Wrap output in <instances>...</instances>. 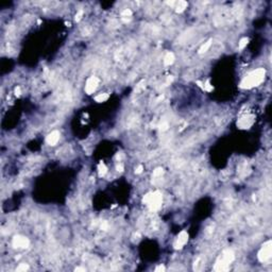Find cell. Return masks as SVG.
<instances>
[{
	"mask_svg": "<svg viewBox=\"0 0 272 272\" xmlns=\"http://www.w3.org/2000/svg\"><path fill=\"white\" fill-rule=\"evenodd\" d=\"M265 76H266V70L265 69L263 68L255 69V70L251 71L250 73H248L241 80L239 86H240V88L244 89H250L252 88V87H256V86L261 85L264 82Z\"/></svg>",
	"mask_w": 272,
	"mask_h": 272,
	"instance_id": "1",
	"label": "cell"
},
{
	"mask_svg": "<svg viewBox=\"0 0 272 272\" xmlns=\"http://www.w3.org/2000/svg\"><path fill=\"white\" fill-rule=\"evenodd\" d=\"M235 258L234 252L232 250L226 249L224 250L222 254L218 257V259L216 261L215 266H214V270L217 272H221V271H227L230 269V266L231 264L233 263Z\"/></svg>",
	"mask_w": 272,
	"mask_h": 272,
	"instance_id": "2",
	"label": "cell"
},
{
	"mask_svg": "<svg viewBox=\"0 0 272 272\" xmlns=\"http://www.w3.org/2000/svg\"><path fill=\"white\" fill-rule=\"evenodd\" d=\"M143 203L149 207L150 211L152 212H156L162 207L163 203V196L160 191H153L147 194L143 197Z\"/></svg>",
	"mask_w": 272,
	"mask_h": 272,
	"instance_id": "3",
	"label": "cell"
},
{
	"mask_svg": "<svg viewBox=\"0 0 272 272\" xmlns=\"http://www.w3.org/2000/svg\"><path fill=\"white\" fill-rule=\"evenodd\" d=\"M271 255H272V241L268 240L263 244L261 249L258 252L257 257L259 259V261L265 263V261H269L270 258H271Z\"/></svg>",
	"mask_w": 272,
	"mask_h": 272,
	"instance_id": "4",
	"label": "cell"
},
{
	"mask_svg": "<svg viewBox=\"0 0 272 272\" xmlns=\"http://www.w3.org/2000/svg\"><path fill=\"white\" fill-rule=\"evenodd\" d=\"M29 244H30V241L28 238L25 236H20V235L15 236L12 240V246L14 247L15 249H26L29 247Z\"/></svg>",
	"mask_w": 272,
	"mask_h": 272,
	"instance_id": "5",
	"label": "cell"
},
{
	"mask_svg": "<svg viewBox=\"0 0 272 272\" xmlns=\"http://www.w3.org/2000/svg\"><path fill=\"white\" fill-rule=\"evenodd\" d=\"M187 241H188V234H187L186 231H182V232L178 235V237L175 239L173 247H175V250H180L187 244Z\"/></svg>",
	"mask_w": 272,
	"mask_h": 272,
	"instance_id": "6",
	"label": "cell"
},
{
	"mask_svg": "<svg viewBox=\"0 0 272 272\" xmlns=\"http://www.w3.org/2000/svg\"><path fill=\"white\" fill-rule=\"evenodd\" d=\"M98 84H99V80H98V78H96V77L88 78L87 81H86V85H85L86 94H88V95L93 94V93L97 89Z\"/></svg>",
	"mask_w": 272,
	"mask_h": 272,
	"instance_id": "7",
	"label": "cell"
},
{
	"mask_svg": "<svg viewBox=\"0 0 272 272\" xmlns=\"http://www.w3.org/2000/svg\"><path fill=\"white\" fill-rule=\"evenodd\" d=\"M59 141H60V132L59 131H52L46 137L47 143L50 146H55L59 143Z\"/></svg>",
	"mask_w": 272,
	"mask_h": 272,
	"instance_id": "8",
	"label": "cell"
},
{
	"mask_svg": "<svg viewBox=\"0 0 272 272\" xmlns=\"http://www.w3.org/2000/svg\"><path fill=\"white\" fill-rule=\"evenodd\" d=\"M175 62V54L172 52H167L165 57H164V64L166 66H170Z\"/></svg>",
	"mask_w": 272,
	"mask_h": 272,
	"instance_id": "9",
	"label": "cell"
},
{
	"mask_svg": "<svg viewBox=\"0 0 272 272\" xmlns=\"http://www.w3.org/2000/svg\"><path fill=\"white\" fill-rule=\"evenodd\" d=\"M175 11L178 13H182L184 10L186 9L187 6V2L186 1H179V2H175Z\"/></svg>",
	"mask_w": 272,
	"mask_h": 272,
	"instance_id": "10",
	"label": "cell"
},
{
	"mask_svg": "<svg viewBox=\"0 0 272 272\" xmlns=\"http://www.w3.org/2000/svg\"><path fill=\"white\" fill-rule=\"evenodd\" d=\"M109 97H110V95L107 94V93H101V94L97 95V96L95 97V100L97 101V102H99V103H101V102H104V101L107 100Z\"/></svg>",
	"mask_w": 272,
	"mask_h": 272,
	"instance_id": "11",
	"label": "cell"
},
{
	"mask_svg": "<svg viewBox=\"0 0 272 272\" xmlns=\"http://www.w3.org/2000/svg\"><path fill=\"white\" fill-rule=\"evenodd\" d=\"M107 172V167L105 166V164L101 162L99 165H98V173H99V177H104Z\"/></svg>",
	"mask_w": 272,
	"mask_h": 272,
	"instance_id": "12",
	"label": "cell"
},
{
	"mask_svg": "<svg viewBox=\"0 0 272 272\" xmlns=\"http://www.w3.org/2000/svg\"><path fill=\"white\" fill-rule=\"evenodd\" d=\"M212 40H208L206 42V43H204V45H202V47L200 48V50H199V53L200 54H203V53H205V52L208 50L209 48H211V46H212Z\"/></svg>",
	"mask_w": 272,
	"mask_h": 272,
	"instance_id": "13",
	"label": "cell"
},
{
	"mask_svg": "<svg viewBox=\"0 0 272 272\" xmlns=\"http://www.w3.org/2000/svg\"><path fill=\"white\" fill-rule=\"evenodd\" d=\"M248 43H249V38H248V37L241 38L240 42H239V44H238V48L240 49V50H242V49H244V47H247Z\"/></svg>",
	"mask_w": 272,
	"mask_h": 272,
	"instance_id": "14",
	"label": "cell"
},
{
	"mask_svg": "<svg viewBox=\"0 0 272 272\" xmlns=\"http://www.w3.org/2000/svg\"><path fill=\"white\" fill-rule=\"evenodd\" d=\"M29 269V266L27 264H19V266L16 268V271L17 272H23V271H27Z\"/></svg>",
	"mask_w": 272,
	"mask_h": 272,
	"instance_id": "15",
	"label": "cell"
},
{
	"mask_svg": "<svg viewBox=\"0 0 272 272\" xmlns=\"http://www.w3.org/2000/svg\"><path fill=\"white\" fill-rule=\"evenodd\" d=\"M163 173H164V171L162 168L155 169L154 172H153V178H160V177L163 175Z\"/></svg>",
	"mask_w": 272,
	"mask_h": 272,
	"instance_id": "16",
	"label": "cell"
},
{
	"mask_svg": "<svg viewBox=\"0 0 272 272\" xmlns=\"http://www.w3.org/2000/svg\"><path fill=\"white\" fill-rule=\"evenodd\" d=\"M213 88H214V87H213V85H211L209 81L205 82V84L203 85V89H204V90H206V92H212Z\"/></svg>",
	"mask_w": 272,
	"mask_h": 272,
	"instance_id": "17",
	"label": "cell"
},
{
	"mask_svg": "<svg viewBox=\"0 0 272 272\" xmlns=\"http://www.w3.org/2000/svg\"><path fill=\"white\" fill-rule=\"evenodd\" d=\"M131 15H132V12H131V10H129V9H126L122 13H121V16H122V17H128V16H131Z\"/></svg>",
	"mask_w": 272,
	"mask_h": 272,
	"instance_id": "18",
	"label": "cell"
},
{
	"mask_svg": "<svg viewBox=\"0 0 272 272\" xmlns=\"http://www.w3.org/2000/svg\"><path fill=\"white\" fill-rule=\"evenodd\" d=\"M154 271L155 272H164V271H165V267L162 266V265H160V266H158L156 268H155Z\"/></svg>",
	"mask_w": 272,
	"mask_h": 272,
	"instance_id": "19",
	"label": "cell"
},
{
	"mask_svg": "<svg viewBox=\"0 0 272 272\" xmlns=\"http://www.w3.org/2000/svg\"><path fill=\"white\" fill-rule=\"evenodd\" d=\"M82 16H83V11H79V12H78V14L76 15V20H77V21H79V20L82 18Z\"/></svg>",
	"mask_w": 272,
	"mask_h": 272,
	"instance_id": "20",
	"label": "cell"
},
{
	"mask_svg": "<svg viewBox=\"0 0 272 272\" xmlns=\"http://www.w3.org/2000/svg\"><path fill=\"white\" fill-rule=\"evenodd\" d=\"M141 171H143V166H141V165H139V166L136 168V170H135V173H141Z\"/></svg>",
	"mask_w": 272,
	"mask_h": 272,
	"instance_id": "21",
	"label": "cell"
},
{
	"mask_svg": "<svg viewBox=\"0 0 272 272\" xmlns=\"http://www.w3.org/2000/svg\"><path fill=\"white\" fill-rule=\"evenodd\" d=\"M117 171H120V172H122L123 171V166L122 165H117Z\"/></svg>",
	"mask_w": 272,
	"mask_h": 272,
	"instance_id": "22",
	"label": "cell"
},
{
	"mask_svg": "<svg viewBox=\"0 0 272 272\" xmlns=\"http://www.w3.org/2000/svg\"><path fill=\"white\" fill-rule=\"evenodd\" d=\"M85 268H82V267H77L75 269V271H85Z\"/></svg>",
	"mask_w": 272,
	"mask_h": 272,
	"instance_id": "23",
	"label": "cell"
},
{
	"mask_svg": "<svg viewBox=\"0 0 272 272\" xmlns=\"http://www.w3.org/2000/svg\"><path fill=\"white\" fill-rule=\"evenodd\" d=\"M15 94L17 95V96H19L20 95V88L19 87H16V89H15Z\"/></svg>",
	"mask_w": 272,
	"mask_h": 272,
	"instance_id": "24",
	"label": "cell"
}]
</instances>
